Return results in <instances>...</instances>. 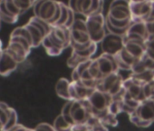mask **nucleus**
<instances>
[{
    "mask_svg": "<svg viewBox=\"0 0 154 131\" xmlns=\"http://www.w3.org/2000/svg\"><path fill=\"white\" fill-rule=\"evenodd\" d=\"M132 23L129 0H112L106 16V30L124 37Z\"/></svg>",
    "mask_w": 154,
    "mask_h": 131,
    "instance_id": "f257e3e1",
    "label": "nucleus"
},
{
    "mask_svg": "<svg viewBox=\"0 0 154 131\" xmlns=\"http://www.w3.org/2000/svg\"><path fill=\"white\" fill-rule=\"evenodd\" d=\"M34 16L47 22L52 27L59 21L62 14L60 1L57 0H37L33 7Z\"/></svg>",
    "mask_w": 154,
    "mask_h": 131,
    "instance_id": "f03ea898",
    "label": "nucleus"
},
{
    "mask_svg": "<svg viewBox=\"0 0 154 131\" xmlns=\"http://www.w3.org/2000/svg\"><path fill=\"white\" fill-rule=\"evenodd\" d=\"M71 30V46L74 50H82L89 47L92 41L86 27L85 20L75 19Z\"/></svg>",
    "mask_w": 154,
    "mask_h": 131,
    "instance_id": "7ed1b4c3",
    "label": "nucleus"
},
{
    "mask_svg": "<svg viewBox=\"0 0 154 131\" xmlns=\"http://www.w3.org/2000/svg\"><path fill=\"white\" fill-rule=\"evenodd\" d=\"M91 41L96 44L102 42L106 36V17L103 13L85 18Z\"/></svg>",
    "mask_w": 154,
    "mask_h": 131,
    "instance_id": "20e7f679",
    "label": "nucleus"
},
{
    "mask_svg": "<svg viewBox=\"0 0 154 131\" xmlns=\"http://www.w3.org/2000/svg\"><path fill=\"white\" fill-rule=\"evenodd\" d=\"M32 48V45L25 37L11 35L8 45L6 47V49L10 53V55L18 64L24 62L27 58Z\"/></svg>",
    "mask_w": 154,
    "mask_h": 131,
    "instance_id": "39448f33",
    "label": "nucleus"
},
{
    "mask_svg": "<svg viewBox=\"0 0 154 131\" xmlns=\"http://www.w3.org/2000/svg\"><path fill=\"white\" fill-rule=\"evenodd\" d=\"M96 89L115 97L123 90V78L119 72L112 73L98 80Z\"/></svg>",
    "mask_w": 154,
    "mask_h": 131,
    "instance_id": "423d86ee",
    "label": "nucleus"
},
{
    "mask_svg": "<svg viewBox=\"0 0 154 131\" xmlns=\"http://www.w3.org/2000/svg\"><path fill=\"white\" fill-rule=\"evenodd\" d=\"M88 101L91 105L93 115L100 118L108 111V107L112 101V97L108 93L95 89L89 97Z\"/></svg>",
    "mask_w": 154,
    "mask_h": 131,
    "instance_id": "0eeeda50",
    "label": "nucleus"
},
{
    "mask_svg": "<svg viewBox=\"0 0 154 131\" xmlns=\"http://www.w3.org/2000/svg\"><path fill=\"white\" fill-rule=\"evenodd\" d=\"M45 37L51 44L62 50L71 46V30L64 26L52 27L51 31Z\"/></svg>",
    "mask_w": 154,
    "mask_h": 131,
    "instance_id": "6e6552de",
    "label": "nucleus"
},
{
    "mask_svg": "<svg viewBox=\"0 0 154 131\" xmlns=\"http://www.w3.org/2000/svg\"><path fill=\"white\" fill-rule=\"evenodd\" d=\"M71 116L74 124L86 123L89 117L93 116L92 107L88 99L73 101L71 107Z\"/></svg>",
    "mask_w": 154,
    "mask_h": 131,
    "instance_id": "1a4fd4ad",
    "label": "nucleus"
},
{
    "mask_svg": "<svg viewBox=\"0 0 154 131\" xmlns=\"http://www.w3.org/2000/svg\"><path fill=\"white\" fill-rule=\"evenodd\" d=\"M14 0H0V19L8 24H15L21 16Z\"/></svg>",
    "mask_w": 154,
    "mask_h": 131,
    "instance_id": "9d476101",
    "label": "nucleus"
},
{
    "mask_svg": "<svg viewBox=\"0 0 154 131\" xmlns=\"http://www.w3.org/2000/svg\"><path fill=\"white\" fill-rule=\"evenodd\" d=\"M100 44L103 53L115 56L123 48L124 38L122 36L108 33Z\"/></svg>",
    "mask_w": 154,
    "mask_h": 131,
    "instance_id": "9b49d317",
    "label": "nucleus"
},
{
    "mask_svg": "<svg viewBox=\"0 0 154 131\" xmlns=\"http://www.w3.org/2000/svg\"><path fill=\"white\" fill-rule=\"evenodd\" d=\"M153 0H144L141 2H130V8L132 18V22L146 23L152 8Z\"/></svg>",
    "mask_w": 154,
    "mask_h": 131,
    "instance_id": "f8f14e48",
    "label": "nucleus"
},
{
    "mask_svg": "<svg viewBox=\"0 0 154 131\" xmlns=\"http://www.w3.org/2000/svg\"><path fill=\"white\" fill-rule=\"evenodd\" d=\"M97 45L98 44L93 42L92 45L89 47L85 48V49H82V50H74V49H72V54H71L70 57L67 60V66L69 68L74 69L79 64H81L82 62H85L86 60L91 59L92 56L97 51Z\"/></svg>",
    "mask_w": 154,
    "mask_h": 131,
    "instance_id": "ddd939ff",
    "label": "nucleus"
},
{
    "mask_svg": "<svg viewBox=\"0 0 154 131\" xmlns=\"http://www.w3.org/2000/svg\"><path fill=\"white\" fill-rule=\"evenodd\" d=\"M148 37H149V34H148L146 23L133 22L128 28L123 38H124V42L126 41L145 42Z\"/></svg>",
    "mask_w": 154,
    "mask_h": 131,
    "instance_id": "4468645a",
    "label": "nucleus"
},
{
    "mask_svg": "<svg viewBox=\"0 0 154 131\" xmlns=\"http://www.w3.org/2000/svg\"><path fill=\"white\" fill-rule=\"evenodd\" d=\"M143 82L131 76L129 78L123 80V88L125 93L140 102L145 100V97L143 95Z\"/></svg>",
    "mask_w": 154,
    "mask_h": 131,
    "instance_id": "2eb2a0df",
    "label": "nucleus"
},
{
    "mask_svg": "<svg viewBox=\"0 0 154 131\" xmlns=\"http://www.w3.org/2000/svg\"><path fill=\"white\" fill-rule=\"evenodd\" d=\"M95 59L98 64V68L102 75V78H104L112 73L119 72V68L115 61L114 56L103 53Z\"/></svg>",
    "mask_w": 154,
    "mask_h": 131,
    "instance_id": "dca6fc26",
    "label": "nucleus"
},
{
    "mask_svg": "<svg viewBox=\"0 0 154 131\" xmlns=\"http://www.w3.org/2000/svg\"><path fill=\"white\" fill-rule=\"evenodd\" d=\"M132 114L151 125L154 122V98L141 101Z\"/></svg>",
    "mask_w": 154,
    "mask_h": 131,
    "instance_id": "f3484780",
    "label": "nucleus"
},
{
    "mask_svg": "<svg viewBox=\"0 0 154 131\" xmlns=\"http://www.w3.org/2000/svg\"><path fill=\"white\" fill-rule=\"evenodd\" d=\"M19 64L5 48L0 54V76L8 77L12 74Z\"/></svg>",
    "mask_w": 154,
    "mask_h": 131,
    "instance_id": "a211bd4d",
    "label": "nucleus"
},
{
    "mask_svg": "<svg viewBox=\"0 0 154 131\" xmlns=\"http://www.w3.org/2000/svg\"><path fill=\"white\" fill-rule=\"evenodd\" d=\"M94 90L95 89L89 88L86 86H85L82 83V81H71L70 96L71 99L73 101L88 99Z\"/></svg>",
    "mask_w": 154,
    "mask_h": 131,
    "instance_id": "6ab92c4d",
    "label": "nucleus"
},
{
    "mask_svg": "<svg viewBox=\"0 0 154 131\" xmlns=\"http://www.w3.org/2000/svg\"><path fill=\"white\" fill-rule=\"evenodd\" d=\"M94 4V0H69L68 7L77 15L87 18Z\"/></svg>",
    "mask_w": 154,
    "mask_h": 131,
    "instance_id": "aec40b11",
    "label": "nucleus"
},
{
    "mask_svg": "<svg viewBox=\"0 0 154 131\" xmlns=\"http://www.w3.org/2000/svg\"><path fill=\"white\" fill-rule=\"evenodd\" d=\"M124 48L138 61L146 54L145 42L126 41V42H124Z\"/></svg>",
    "mask_w": 154,
    "mask_h": 131,
    "instance_id": "412c9836",
    "label": "nucleus"
},
{
    "mask_svg": "<svg viewBox=\"0 0 154 131\" xmlns=\"http://www.w3.org/2000/svg\"><path fill=\"white\" fill-rule=\"evenodd\" d=\"M145 71H154V59L145 54L131 69V74H140Z\"/></svg>",
    "mask_w": 154,
    "mask_h": 131,
    "instance_id": "4be33fe9",
    "label": "nucleus"
},
{
    "mask_svg": "<svg viewBox=\"0 0 154 131\" xmlns=\"http://www.w3.org/2000/svg\"><path fill=\"white\" fill-rule=\"evenodd\" d=\"M25 26L26 27V28L28 29V31L30 32V35L32 37L33 47H37L40 45H42L44 38L46 37L45 33L44 31H42L39 27H37L36 26H35L34 24H32L30 22H27Z\"/></svg>",
    "mask_w": 154,
    "mask_h": 131,
    "instance_id": "5701e85b",
    "label": "nucleus"
},
{
    "mask_svg": "<svg viewBox=\"0 0 154 131\" xmlns=\"http://www.w3.org/2000/svg\"><path fill=\"white\" fill-rule=\"evenodd\" d=\"M70 85H71V82L64 78H60L55 85L56 94L58 95V97L65 99L66 101L72 100L71 96H70Z\"/></svg>",
    "mask_w": 154,
    "mask_h": 131,
    "instance_id": "b1692460",
    "label": "nucleus"
},
{
    "mask_svg": "<svg viewBox=\"0 0 154 131\" xmlns=\"http://www.w3.org/2000/svg\"><path fill=\"white\" fill-rule=\"evenodd\" d=\"M94 58H91L89 60H86L85 62H82L81 64H79L76 68L73 69L72 73V81H80L81 80V77L84 74V72L85 70H87L90 67V65L92 63Z\"/></svg>",
    "mask_w": 154,
    "mask_h": 131,
    "instance_id": "393cba45",
    "label": "nucleus"
},
{
    "mask_svg": "<svg viewBox=\"0 0 154 131\" xmlns=\"http://www.w3.org/2000/svg\"><path fill=\"white\" fill-rule=\"evenodd\" d=\"M85 124L89 126L91 131H108L107 126L104 124H103L100 118L94 115L89 117Z\"/></svg>",
    "mask_w": 154,
    "mask_h": 131,
    "instance_id": "a878e982",
    "label": "nucleus"
},
{
    "mask_svg": "<svg viewBox=\"0 0 154 131\" xmlns=\"http://www.w3.org/2000/svg\"><path fill=\"white\" fill-rule=\"evenodd\" d=\"M53 126L56 131H72V125H71L68 121H66L62 115H59L55 118Z\"/></svg>",
    "mask_w": 154,
    "mask_h": 131,
    "instance_id": "bb28decb",
    "label": "nucleus"
},
{
    "mask_svg": "<svg viewBox=\"0 0 154 131\" xmlns=\"http://www.w3.org/2000/svg\"><path fill=\"white\" fill-rule=\"evenodd\" d=\"M10 110H11V107H9L5 102L0 101V121L5 125V126L8 121Z\"/></svg>",
    "mask_w": 154,
    "mask_h": 131,
    "instance_id": "cd10ccee",
    "label": "nucleus"
},
{
    "mask_svg": "<svg viewBox=\"0 0 154 131\" xmlns=\"http://www.w3.org/2000/svg\"><path fill=\"white\" fill-rule=\"evenodd\" d=\"M100 120L103 122V124H104L105 126H115L118 125V120L115 115L112 114L111 112L107 111L102 117H100Z\"/></svg>",
    "mask_w": 154,
    "mask_h": 131,
    "instance_id": "c85d7f7f",
    "label": "nucleus"
},
{
    "mask_svg": "<svg viewBox=\"0 0 154 131\" xmlns=\"http://www.w3.org/2000/svg\"><path fill=\"white\" fill-rule=\"evenodd\" d=\"M72 102L73 100H69L65 103V105L63 106V109H62V113L61 115L64 117V119L66 121H68L71 125H74V122L72 118V116H71V107H72Z\"/></svg>",
    "mask_w": 154,
    "mask_h": 131,
    "instance_id": "c756f323",
    "label": "nucleus"
},
{
    "mask_svg": "<svg viewBox=\"0 0 154 131\" xmlns=\"http://www.w3.org/2000/svg\"><path fill=\"white\" fill-rule=\"evenodd\" d=\"M89 73L91 75V77L95 79V80H100L102 79V75L100 73V70H99V68H98V64L96 62V59H93L91 65H90V67H89Z\"/></svg>",
    "mask_w": 154,
    "mask_h": 131,
    "instance_id": "7c9ffc66",
    "label": "nucleus"
},
{
    "mask_svg": "<svg viewBox=\"0 0 154 131\" xmlns=\"http://www.w3.org/2000/svg\"><path fill=\"white\" fill-rule=\"evenodd\" d=\"M143 95L145 97V99L154 98V80L144 84Z\"/></svg>",
    "mask_w": 154,
    "mask_h": 131,
    "instance_id": "2f4dec72",
    "label": "nucleus"
},
{
    "mask_svg": "<svg viewBox=\"0 0 154 131\" xmlns=\"http://www.w3.org/2000/svg\"><path fill=\"white\" fill-rule=\"evenodd\" d=\"M17 125V111L11 107V110H10V114H9V118H8V121L5 126V131L14 127L15 126Z\"/></svg>",
    "mask_w": 154,
    "mask_h": 131,
    "instance_id": "473e14b6",
    "label": "nucleus"
},
{
    "mask_svg": "<svg viewBox=\"0 0 154 131\" xmlns=\"http://www.w3.org/2000/svg\"><path fill=\"white\" fill-rule=\"evenodd\" d=\"M146 54L154 59V37H149L145 41Z\"/></svg>",
    "mask_w": 154,
    "mask_h": 131,
    "instance_id": "72a5a7b5",
    "label": "nucleus"
},
{
    "mask_svg": "<svg viewBox=\"0 0 154 131\" xmlns=\"http://www.w3.org/2000/svg\"><path fill=\"white\" fill-rule=\"evenodd\" d=\"M34 129L35 131H56L54 126L48 123H41L37 125Z\"/></svg>",
    "mask_w": 154,
    "mask_h": 131,
    "instance_id": "f704fd0d",
    "label": "nucleus"
},
{
    "mask_svg": "<svg viewBox=\"0 0 154 131\" xmlns=\"http://www.w3.org/2000/svg\"><path fill=\"white\" fill-rule=\"evenodd\" d=\"M72 131H91L89 126L85 124H74L72 126Z\"/></svg>",
    "mask_w": 154,
    "mask_h": 131,
    "instance_id": "c9c22d12",
    "label": "nucleus"
},
{
    "mask_svg": "<svg viewBox=\"0 0 154 131\" xmlns=\"http://www.w3.org/2000/svg\"><path fill=\"white\" fill-rule=\"evenodd\" d=\"M146 26H147L149 37H154V21L149 22V23H146Z\"/></svg>",
    "mask_w": 154,
    "mask_h": 131,
    "instance_id": "e433bc0d",
    "label": "nucleus"
},
{
    "mask_svg": "<svg viewBox=\"0 0 154 131\" xmlns=\"http://www.w3.org/2000/svg\"><path fill=\"white\" fill-rule=\"evenodd\" d=\"M130 2H133V3H137V2H141L144 1V0H129Z\"/></svg>",
    "mask_w": 154,
    "mask_h": 131,
    "instance_id": "4c0bfd02",
    "label": "nucleus"
},
{
    "mask_svg": "<svg viewBox=\"0 0 154 131\" xmlns=\"http://www.w3.org/2000/svg\"><path fill=\"white\" fill-rule=\"evenodd\" d=\"M1 26H2V20L0 19V28H1Z\"/></svg>",
    "mask_w": 154,
    "mask_h": 131,
    "instance_id": "58836bf2",
    "label": "nucleus"
},
{
    "mask_svg": "<svg viewBox=\"0 0 154 131\" xmlns=\"http://www.w3.org/2000/svg\"><path fill=\"white\" fill-rule=\"evenodd\" d=\"M26 131H31V128H27V129H26Z\"/></svg>",
    "mask_w": 154,
    "mask_h": 131,
    "instance_id": "ea45409f",
    "label": "nucleus"
},
{
    "mask_svg": "<svg viewBox=\"0 0 154 131\" xmlns=\"http://www.w3.org/2000/svg\"><path fill=\"white\" fill-rule=\"evenodd\" d=\"M31 131H35V129H31Z\"/></svg>",
    "mask_w": 154,
    "mask_h": 131,
    "instance_id": "a19ab883",
    "label": "nucleus"
}]
</instances>
